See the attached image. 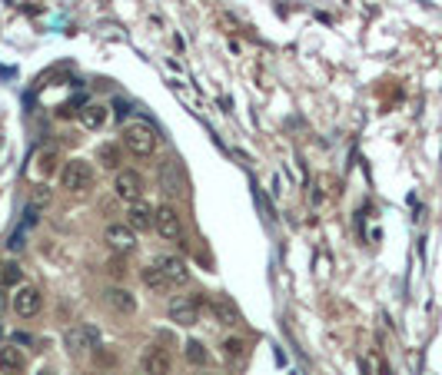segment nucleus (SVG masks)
I'll use <instances>...</instances> for the list:
<instances>
[{
	"label": "nucleus",
	"instance_id": "f257e3e1",
	"mask_svg": "<svg viewBox=\"0 0 442 375\" xmlns=\"http://www.w3.org/2000/svg\"><path fill=\"white\" fill-rule=\"evenodd\" d=\"M123 147L133 153V156H150L153 150H156V126L147 120H130L126 126H123Z\"/></svg>",
	"mask_w": 442,
	"mask_h": 375
},
{
	"label": "nucleus",
	"instance_id": "f03ea898",
	"mask_svg": "<svg viewBox=\"0 0 442 375\" xmlns=\"http://www.w3.org/2000/svg\"><path fill=\"white\" fill-rule=\"evenodd\" d=\"M60 183H63V190H70V193H87L93 183H97V169L87 160H70L60 169Z\"/></svg>",
	"mask_w": 442,
	"mask_h": 375
},
{
	"label": "nucleus",
	"instance_id": "7ed1b4c3",
	"mask_svg": "<svg viewBox=\"0 0 442 375\" xmlns=\"http://www.w3.org/2000/svg\"><path fill=\"white\" fill-rule=\"evenodd\" d=\"M10 309H14V315H20V319H33V315H40V309H44V296H40V289L31 283L17 285L14 299H10Z\"/></svg>",
	"mask_w": 442,
	"mask_h": 375
},
{
	"label": "nucleus",
	"instance_id": "20e7f679",
	"mask_svg": "<svg viewBox=\"0 0 442 375\" xmlns=\"http://www.w3.org/2000/svg\"><path fill=\"white\" fill-rule=\"evenodd\" d=\"M63 342H67V349L74 356H83L90 349H100V332L93 329V326H70V329L63 332Z\"/></svg>",
	"mask_w": 442,
	"mask_h": 375
},
{
	"label": "nucleus",
	"instance_id": "39448f33",
	"mask_svg": "<svg viewBox=\"0 0 442 375\" xmlns=\"http://www.w3.org/2000/svg\"><path fill=\"white\" fill-rule=\"evenodd\" d=\"M153 229H156V236L167 242H180L183 240V223H180V216L173 206H160L156 216H153Z\"/></svg>",
	"mask_w": 442,
	"mask_h": 375
},
{
	"label": "nucleus",
	"instance_id": "423d86ee",
	"mask_svg": "<svg viewBox=\"0 0 442 375\" xmlns=\"http://www.w3.org/2000/svg\"><path fill=\"white\" fill-rule=\"evenodd\" d=\"M113 193L123 203H140V196H143V176H140V169H117Z\"/></svg>",
	"mask_w": 442,
	"mask_h": 375
},
{
	"label": "nucleus",
	"instance_id": "0eeeda50",
	"mask_svg": "<svg viewBox=\"0 0 442 375\" xmlns=\"http://www.w3.org/2000/svg\"><path fill=\"white\" fill-rule=\"evenodd\" d=\"M140 369L147 375H170L173 372V356H170V349L150 345V349L143 352V359H140Z\"/></svg>",
	"mask_w": 442,
	"mask_h": 375
},
{
	"label": "nucleus",
	"instance_id": "6e6552de",
	"mask_svg": "<svg viewBox=\"0 0 442 375\" xmlns=\"http://www.w3.org/2000/svg\"><path fill=\"white\" fill-rule=\"evenodd\" d=\"M199 306H203V299H199V296H183V299H173V302H170V319H173L177 326H197Z\"/></svg>",
	"mask_w": 442,
	"mask_h": 375
},
{
	"label": "nucleus",
	"instance_id": "1a4fd4ad",
	"mask_svg": "<svg viewBox=\"0 0 442 375\" xmlns=\"http://www.w3.org/2000/svg\"><path fill=\"white\" fill-rule=\"evenodd\" d=\"M104 240L110 242V249L113 253H133L137 249V233L130 229L126 223H113V226H107V233H104Z\"/></svg>",
	"mask_w": 442,
	"mask_h": 375
},
{
	"label": "nucleus",
	"instance_id": "9d476101",
	"mask_svg": "<svg viewBox=\"0 0 442 375\" xmlns=\"http://www.w3.org/2000/svg\"><path fill=\"white\" fill-rule=\"evenodd\" d=\"M156 269L167 276L170 285H183L190 279V269H186V262L180 256H156Z\"/></svg>",
	"mask_w": 442,
	"mask_h": 375
},
{
	"label": "nucleus",
	"instance_id": "9b49d317",
	"mask_svg": "<svg viewBox=\"0 0 442 375\" xmlns=\"http://www.w3.org/2000/svg\"><path fill=\"white\" fill-rule=\"evenodd\" d=\"M104 302H107L117 315H133V312H137V299H133V292H126L123 285L107 289V292H104Z\"/></svg>",
	"mask_w": 442,
	"mask_h": 375
},
{
	"label": "nucleus",
	"instance_id": "f8f14e48",
	"mask_svg": "<svg viewBox=\"0 0 442 375\" xmlns=\"http://www.w3.org/2000/svg\"><path fill=\"white\" fill-rule=\"evenodd\" d=\"M24 349H17V345H0V372L3 375H20L24 372Z\"/></svg>",
	"mask_w": 442,
	"mask_h": 375
},
{
	"label": "nucleus",
	"instance_id": "ddd939ff",
	"mask_svg": "<svg viewBox=\"0 0 442 375\" xmlns=\"http://www.w3.org/2000/svg\"><path fill=\"white\" fill-rule=\"evenodd\" d=\"M153 216H156V212H153L147 203H130L126 226H130L133 233H147V229H153Z\"/></svg>",
	"mask_w": 442,
	"mask_h": 375
},
{
	"label": "nucleus",
	"instance_id": "4468645a",
	"mask_svg": "<svg viewBox=\"0 0 442 375\" xmlns=\"http://www.w3.org/2000/svg\"><path fill=\"white\" fill-rule=\"evenodd\" d=\"M97 163L104 166V169H113V173H117V169H123V147L120 143H100V147H97Z\"/></svg>",
	"mask_w": 442,
	"mask_h": 375
},
{
	"label": "nucleus",
	"instance_id": "2eb2a0df",
	"mask_svg": "<svg viewBox=\"0 0 442 375\" xmlns=\"http://www.w3.org/2000/svg\"><path fill=\"white\" fill-rule=\"evenodd\" d=\"M104 123H107V106L104 103H87L80 110V126H87V130H104Z\"/></svg>",
	"mask_w": 442,
	"mask_h": 375
},
{
	"label": "nucleus",
	"instance_id": "dca6fc26",
	"mask_svg": "<svg viewBox=\"0 0 442 375\" xmlns=\"http://www.w3.org/2000/svg\"><path fill=\"white\" fill-rule=\"evenodd\" d=\"M140 279H143V285H147V289H153V292H167V289H170V279L160 269H156V262L143 266V269H140Z\"/></svg>",
	"mask_w": 442,
	"mask_h": 375
},
{
	"label": "nucleus",
	"instance_id": "f3484780",
	"mask_svg": "<svg viewBox=\"0 0 442 375\" xmlns=\"http://www.w3.org/2000/svg\"><path fill=\"white\" fill-rule=\"evenodd\" d=\"M206 312L213 315L220 326H236V322H240V312H236L229 302H210V306H206Z\"/></svg>",
	"mask_w": 442,
	"mask_h": 375
},
{
	"label": "nucleus",
	"instance_id": "a211bd4d",
	"mask_svg": "<svg viewBox=\"0 0 442 375\" xmlns=\"http://www.w3.org/2000/svg\"><path fill=\"white\" fill-rule=\"evenodd\" d=\"M246 339H240V335H229V339H223V356H227L229 362H243L246 359Z\"/></svg>",
	"mask_w": 442,
	"mask_h": 375
},
{
	"label": "nucleus",
	"instance_id": "6ab92c4d",
	"mask_svg": "<svg viewBox=\"0 0 442 375\" xmlns=\"http://www.w3.org/2000/svg\"><path fill=\"white\" fill-rule=\"evenodd\" d=\"M24 272L17 262H0V285H20Z\"/></svg>",
	"mask_w": 442,
	"mask_h": 375
},
{
	"label": "nucleus",
	"instance_id": "aec40b11",
	"mask_svg": "<svg viewBox=\"0 0 442 375\" xmlns=\"http://www.w3.org/2000/svg\"><path fill=\"white\" fill-rule=\"evenodd\" d=\"M57 169H60V156H57L54 150H50V153H40V173H44V176H54Z\"/></svg>",
	"mask_w": 442,
	"mask_h": 375
},
{
	"label": "nucleus",
	"instance_id": "412c9836",
	"mask_svg": "<svg viewBox=\"0 0 442 375\" xmlns=\"http://www.w3.org/2000/svg\"><path fill=\"white\" fill-rule=\"evenodd\" d=\"M186 359L193 362V365H203V362H206V349H203V342H197V339L186 342Z\"/></svg>",
	"mask_w": 442,
	"mask_h": 375
},
{
	"label": "nucleus",
	"instance_id": "4be33fe9",
	"mask_svg": "<svg viewBox=\"0 0 442 375\" xmlns=\"http://www.w3.org/2000/svg\"><path fill=\"white\" fill-rule=\"evenodd\" d=\"M163 183H167V193L170 196H177L180 190H183V186L177 183V176H173V163H167V169H163Z\"/></svg>",
	"mask_w": 442,
	"mask_h": 375
},
{
	"label": "nucleus",
	"instance_id": "5701e85b",
	"mask_svg": "<svg viewBox=\"0 0 442 375\" xmlns=\"http://www.w3.org/2000/svg\"><path fill=\"white\" fill-rule=\"evenodd\" d=\"M123 272H126L123 269V262L120 259H113V262H110V276H113V279H123Z\"/></svg>",
	"mask_w": 442,
	"mask_h": 375
},
{
	"label": "nucleus",
	"instance_id": "b1692460",
	"mask_svg": "<svg viewBox=\"0 0 442 375\" xmlns=\"http://www.w3.org/2000/svg\"><path fill=\"white\" fill-rule=\"evenodd\" d=\"M37 375H57V372H54L50 365H44V369H40V372H37Z\"/></svg>",
	"mask_w": 442,
	"mask_h": 375
},
{
	"label": "nucleus",
	"instance_id": "393cba45",
	"mask_svg": "<svg viewBox=\"0 0 442 375\" xmlns=\"http://www.w3.org/2000/svg\"><path fill=\"white\" fill-rule=\"evenodd\" d=\"M93 375H107V372H93Z\"/></svg>",
	"mask_w": 442,
	"mask_h": 375
}]
</instances>
